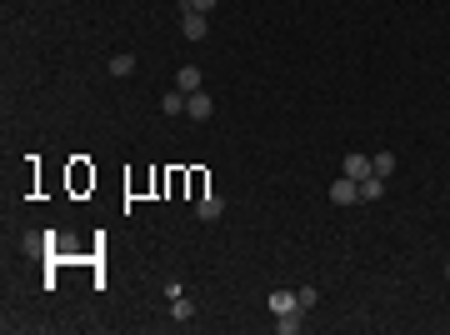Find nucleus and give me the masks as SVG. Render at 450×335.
<instances>
[{"mask_svg": "<svg viewBox=\"0 0 450 335\" xmlns=\"http://www.w3.org/2000/svg\"><path fill=\"white\" fill-rule=\"evenodd\" d=\"M330 200H335V205H360V185H355L351 176H341V181L330 185Z\"/></svg>", "mask_w": 450, "mask_h": 335, "instance_id": "nucleus-2", "label": "nucleus"}, {"mask_svg": "<svg viewBox=\"0 0 450 335\" xmlns=\"http://www.w3.org/2000/svg\"><path fill=\"white\" fill-rule=\"evenodd\" d=\"M171 315H176V320H190V315H195V305H190L186 296H176V300H171Z\"/></svg>", "mask_w": 450, "mask_h": 335, "instance_id": "nucleus-13", "label": "nucleus"}, {"mask_svg": "<svg viewBox=\"0 0 450 335\" xmlns=\"http://www.w3.org/2000/svg\"><path fill=\"white\" fill-rule=\"evenodd\" d=\"M296 300H300V310H310V305L320 300V291H315V286H300V291H296Z\"/></svg>", "mask_w": 450, "mask_h": 335, "instance_id": "nucleus-15", "label": "nucleus"}, {"mask_svg": "<svg viewBox=\"0 0 450 335\" xmlns=\"http://www.w3.org/2000/svg\"><path fill=\"white\" fill-rule=\"evenodd\" d=\"M195 215H200L205 226H210V220H220V215H225V200L210 190V195H200V200H195Z\"/></svg>", "mask_w": 450, "mask_h": 335, "instance_id": "nucleus-4", "label": "nucleus"}, {"mask_svg": "<svg viewBox=\"0 0 450 335\" xmlns=\"http://www.w3.org/2000/svg\"><path fill=\"white\" fill-rule=\"evenodd\" d=\"M270 310H275V315H291V310H300L296 291H270ZM300 315H305V310H300Z\"/></svg>", "mask_w": 450, "mask_h": 335, "instance_id": "nucleus-6", "label": "nucleus"}, {"mask_svg": "<svg viewBox=\"0 0 450 335\" xmlns=\"http://www.w3.org/2000/svg\"><path fill=\"white\" fill-rule=\"evenodd\" d=\"M370 171H375L380 181H390V176H396V155H390V150H380V155H370Z\"/></svg>", "mask_w": 450, "mask_h": 335, "instance_id": "nucleus-8", "label": "nucleus"}, {"mask_svg": "<svg viewBox=\"0 0 450 335\" xmlns=\"http://www.w3.org/2000/svg\"><path fill=\"white\" fill-rule=\"evenodd\" d=\"M181 30H186V40H205V30H210V16H186V20H181Z\"/></svg>", "mask_w": 450, "mask_h": 335, "instance_id": "nucleus-7", "label": "nucleus"}, {"mask_svg": "<svg viewBox=\"0 0 450 335\" xmlns=\"http://www.w3.org/2000/svg\"><path fill=\"white\" fill-rule=\"evenodd\" d=\"M160 110H165V116H186V90H165Z\"/></svg>", "mask_w": 450, "mask_h": 335, "instance_id": "nucleus-9", "label": "nucleus"}, {"mask_svg": "<svg viewBox=\"0 0 450 335\" xmlns=\"http://www.w3.org/2000/svg\"><path fill=\"white\" fill-rule=\"evenodd\" d=\"M176 90H186V95H195V90H205V75H200L195 66H181V75H176Z\"/></svg>", "mask_w": 450, "mask_h": 335, "instance_id": "nucleus-5", "label": "nucleus"}, {"mask_svg": "<svg viewBox=\"0 0 450 335\" xmlns=\"http://www.w3.org/2000/svg\"><path fill=\"white\" fill-rule=\"evenodd\" d=\"M181 6H186V16H210L215 0H181Z\"/></svg>", "mask_w": 450, "mask_h": 335, "instance_id": "nucleus-14", "label": "nucleus"}, {"mask_svg": "<svg viewBox=\"0 0 450 335\" xmlns=\"http://www.w3.org/2000/svg\"><path fill=\"white\" fill-rule=\"evenodd\" d=\"M445 281H450V260H445Z\"/></svg>", "mask_w": 450, "mask_h": 335, "instance_id": "nucleus-16", "label": "nucleus"}, {"mask_svg": "<svg viewBox=\"0 0 450 335\" xmlns=\"http://www.w3.org/2000/svg\"><path fill=\"white\" fill-rule=\"evenodd\" d=\"M110 75H135V55H110Z\"/></svg>", "mask_w": 450, "mask_h": 335, "instance_id": "nucleus-11", "label": "nucleus"}, {"mask_svg": "<svg viewBox=\"0 0 450 335\" xmlns=\"http://www.w3.org/2000/svg\"><path fill=\"white\" fill-rule=\"evenodd\" d=\"M300 325H305V320H300V310H291V315H280V320H275V330H280V335H296Z\"/></svg>", "mask_w": 450, "mask_h": 335, "instance_id": "nucleus-12", "label": "nucleus"}, {"mask_svg": "<svg viewBox=\"0 0 450 335\" xmlns=\"http://www.w3.org/2000/svg\"><path fill=\"white\" fill-rule=\"evenodd\" d=\"M210 110H215V100H210L205 90L186 95V116H190V121H210Z\"/></svg>", "mask_w": 450, "mask_h": 335, "instance_id": "nucleus-3", "label": "nucleus"}, {"mask_svg": "<svg viewBox=\"0 0 450 335\" xmlns=\"http://www.w3.org/2000/svg\"><path fill=\"white\" fill-rule=\"evenodd\" d=\"M341 176H351V181H365V176H370V155H365V150H351V155L341 160Z\"/></svg>", "mask_w": 450, "mask_h": 335, "instance_id": "nucleus-1", "label": "nucleus"}, {"mask_svg": "<svg viewBox=\"0 0 450 335\" xmlns=\"http://www.w3.org/2000/svg\"><path fill=\"white\" fill-rule=\"evenodd\" d=\"M355 185H360V200H380V190H385V181H380L375 171H370L365 181H355Z\"/></svg>", "mask_w": 450, "mask_h": 335, "instance_id": "nucleus-10", "label": "nucleus"}]
</instances>
